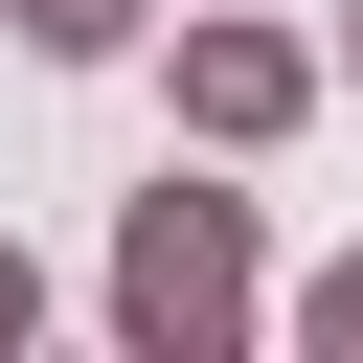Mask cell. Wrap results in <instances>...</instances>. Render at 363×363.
I'll list each match as a JSON object with an SVG mask.
<instances>
[{"label":"cell","mask_w":363,"mask_h":363,"mask_svg":"<svg viewBox=\"0 0 363 363\" xmlns=\"http://www.w3.org/2000/svg\"><path fill=\"white\" fill-rule=\"evenodd\" d=\"M113 340H136V363L250 340V204H227V182H159V204L113 227Z\"/></svg>","instance_id":"1"},{"label":"cell","mask_w":363,"mask_h":363,"mask_svg":"<svg viewBox=\"0 0 363 363\" xmlns=\"http://www.w3.org/2000/svg\"><path fill=\"white\" fill-rule=\"evenodd\" d=\"M182 113H204V136H295V113H318V45H295V23H204V45H182Z\"/></svg>","instance_id":"2"},{"label":"cell","mask_w":363,"mask_h":363,"mask_svg":"<svg viewBox=\"0 0 363 363\" xmlns=\"http://www.w3.org/2000/svg\"><path fill=\"white\" fill-rule=\"evenodd\" d=\"M23 45H45V68H91V45H136V0H23Z\"/></svg>","instance_id":"3"},{"label":"cell","mask_w":363,"mask_h":363,"mask_svg":"<svg viewBox=\"0 0 363 363\" xmlns=\"http://www.w3.org/2000/svg\"><path fill=\"white\" fill-rule=\"evenodd\" d=\"M295 318H318V340H340V363H363V272H318V295H295Z\"/></svg>","instance_id":"4"},{"label":"cell","mask_w":363,"mask_h":363,"mask_svg":"<svg viewBox=\"0 0 363 363\" xmlns=\"http://www.w3.org/2000/svg\"><path fill=\"white\" fill-rule=\"evenodd\" d=\"M23 318H45V272H23V250H0V340H23Z\"/></svg>","instance_id":"5"}]
</instances>
